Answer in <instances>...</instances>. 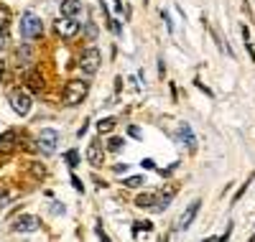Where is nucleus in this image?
Segmentation results:
<instances>
[{"label": "nucleus", "instance_id": "f257e3e1", "mask_svg": "<svg viewBox=\"0 0 255 242\" xmlns=\"http://www.w3.org/2000/svg\"><path fill=\"white\" fill-rule=\"evenodd\" d=\"M90 92V84L82 82V79H72L67 82V87H64V105L67 107H77L84 102V97H87Z\"/></svg>", "mask_w": 255, "mask_h": 242}, {"label": "nucleus", "instance_id": "f03ea898", "mask_svg": "<svg viewBox=\"0 0 255 242\" xmlns=\"http://www.w3.org/2000/svg\"><path fill=\"white\" fill-rule=\"evenodd\" d=\"M20 33H23V38H38L41 33H44V26H41V18L36 13H23V18H20Z\"/></svg>", "mask_w": 255, "mask_h": 242}, {"label": "nucleus", "instance_id": "7ed1b4c3", "mask_svg": "<svg viewBox=\"0 0 255 242\" xmlns=\"http://www.w3.org/2000/svg\"><path fill=\"white\" fill-rule=\"evenodd\" d=\"M54 31H56L61 38H74V36L79 33V23H77V18L61 15L59 20H54Z\"/></svg>", "mask_w": 255, "mask_h": 242}, {"label": "nucleus", "instance_id": "20e7f679", "mask_svg": "<svg viewBox=\"0 0 255 242\" xmlns=\"http://www.w3.org/2000/svg\"><path fill=\"white\" fill-rule=\"evenodd\" d=\"M100 51L97 49H84V54H82V59H79V69L84 72V74H95L97 69H100Z\"/></svg>", "mask_w": 255, "mask_h": 242}, {"label": "nucleus", "instance_id": "39448f33", "mask_svg": "<svg viewBox=\"0 0 255 242\" xmlns=\"http://www.w3.org/2000/svg\"><path fill=\"white\" fill-rule=\"evenodd\" d=\"M56 143H59V133L56 130H41L38 133V140H36V145H38V150L41 153H46V156H51V153L56 150Z\"/></svg>", "mask_w": 255, "mask_h": 242}, {"label": "nucleus", "instance_id": "423d86ee", "mask_svg": "<svg viewBox=\"0 0 255 242\" xmlns=\"http://www.w3.org/2000/svg\"><path fill=\"white\" fill-rule=\"evenodd\" d=\"M10 107L15 110V115H20V118H26L28 113H31V95L28 92H13L10 95Z\"/></svg>", "mask_w": 255, "mask_h": 242}, {"label": "nucleus", "instance_id": "0eeeda50", "mask_svg": "<svg viewBox=\"0 0 255 242\" xmlns=\"http://www.w3.org/2000/svg\"><path fill=\"white\" fill-rule=\"evenodd\" d=\"M38 227H41V222L33 214H20L13 219V232H36Z\"/></svg>", "mask_w": 255, "mask_h": 242}, {"label": "nucleus", "instance_id": "6e6552de", "mask_svg": "<svg viewBox=\"0 0 255 242\" xmlns=\"http://www.w3.org/2000/svg\"><path fill=\"white\" fill-rule=\"evenodd\" d=\"M199 207H202V202L197 199V202H191L181 214H179V219H176V230H186L191 222H194V217H197V212H199Z\"/></svg>", "mask_w": 255, "mask_h": 242}, {"label": "nucleus", "instance_id": "1a4fd4ad", "mask_svg": "<svg viewBox=\"0 0 255 242\" xmlns=\"http://www.w3.org/2000/svg\"><path fill=\"white\" fill-rule=\"evenodd\" d=\"M176 138L189 148V150H197V135L191 133V125H186V122H181L179 127H176Z\"/></svg>", "mask_w": 255, "mask_h": 242}, {"label": "nucleus", "instance_id": "9d476101", "mask_svg": "<svg viewBox=\"0 0 255 242\" xmlns=\"http://www.w3.org/2000/svg\"><path fill=\"white\" fill-rule=\"evenodd\" d=\"M87 161H90V166H95V168L102 166V161H105V150H102L100 143H92V145L87 148Z\"/></svg>", "mask_w": 255, "mask_h": 242}, {"label": "nucleus", "instance_id": "9b49d317", "mask_svg": "<svg viewBox=\"0 0 255 242\" xmlns=\"http://www.w3.org/2000/svg\"><path fill=\"white\" fill-rule=\"evenodd\" d=\"M61 15L79 18L82 15V3H79V0H61Z\"/></svg>", "mask_w": 255, "mask_h": 242}, {"label": "nucleus", "instance_id": "f8f14e48", "mask_svg": "<svg viewBox=\"0 0 255 242\" xmlns=\"http://www.w3.org/2000/svg\"><path fill=\"white\" fill-rule=\"evenodd\" d=\"M18 143V135H15V130H5L3 135H0V153H10Z\"/></svg>", "mask_w": 255, "mask_h": 242}, {"label": "nucleus", "instance_id": "ddd939ff", "mask_svg": "<svg viewBox=\"0 0 255 242\" xmlns=\"http://www.w3.org/2000/svg\"><path fill=\"white\" fill-rule=\"evenodd\" d=\"M26 87L31 92H41V90H44V77H41L38 72H28L26 74Z\"/></svg>", "mask_w": 255, "mask_h": 242}, {"label": "nucleus", "instance_id": "4468645a", "mask_svg": "<svg viewBox=\"0 0 255 242\" xmlns=\"http://www.w3.org/2000/svg\"><path fill=\"white\" fill-rule=\"evenodd\" d=\"M156 199H158L156 194H140V196H135V207H140V209H156Z\"/></svg>", "mask_w": 255, "mask_h": 242}, {"label": "nucleus", "instance_id": "2eb2a0df", "mask_svg": "<svg viewBox=\"0 0 255 242\" xmlns=\"http://www.w3.org/2000/svg\"><path fill=\"white\" fill-rule=\"evenodd\" d=\"M118 122H115V118H102L100 122H97V133H110V130L115 127Z\"/></svg>", "mask_w": 255, "mask_h": 242}, {"label": "nucleus", "instance_id": "dca6fc26", "mask_svg": "<svg viewBox=\"0 0 255 242\" xmlns=\"http://www.w3.org/2000/svg\"><path fill=\"white\" fill-rule=\"evenodd\" d=\"M153 230V225L151 222H145V219H143V222H135L133 225V235H140V232H151Z\"/></svg>", "mask_w": 255, "mask_h": 242}, {"label": "nucleus", "instance_id": "f3484780", "mask_svg": "<svg viewBox=\"0 0 255 242\" xmlns=\"http://www.w3.org/2000/svg\"><path fill=\"white\" fill-rule=\"evenodd\" d=\"M10 23V10L5 5H0V28H5Z\"/></svg>", "mask_w": 255, "mask_h": 242}, {"label": "nucleus", "instance_id": "a211bd4d", "mask_svg": "<svg viewBox=\"0 0 255 242\" xmlns=\"http://www.w3.org/2000/svg\"><path fill=\"white\" fill-rule=\"evenodd\" d=\"M240 31H243V41H245V46H248V51H250V59L255 61V49H253V43H250V33H248V28H245V26H243Z\"/></svg>", "mask_w": 255, "mask_h": 242}, {"label": "nucleus", "instance_id": "6ab92c4d", "mask_svg": "<svg viewBox=\"0 0 255 242\" xmlns=\"http://www.w3.org/2000/svg\"><path fill=\"white\" fill-rule=\"evenodd\" d=\"M108 150L120 153V150H123V138H110V140H108Z\"/></svg>", "mask_w": 255, "mask_h": 242}, {"label": "nucleus", "instance_id": "aec40b11", "mask_svg": "<svg viewBox=\"0 0 255 242\" xmlns=\"http://www.w3.org/2000/svg\"><path fill=\"white\" fill-rule=\"evenodd\" d=\"M143 184V176H133V179H125V186H130V189H135V186H140Z\"/></svg>", "mask_w": 255, "mask_h": 242}, {"label": "nucleus", "instance_id": "412c9836", "mask_svg": "<svg viewBox=\"0 0 255 242\" xmlns=\"http://www.w3.org/2000/svg\"><path fill=\"white\" fill-rule=\"evenodd\" d=\"M67 163H69V166H77V163H79V153H77V150H69V153H67Z\"/></svg>", "mask_w": 255, "mask_h": 242}, {"label": "nucleus", "instance_id": "4be33fe9", "mask_svg": "<svg viewBox=\"0 0 255 242\" xmlns=\"http://www.w3.org/2000/svg\"><path fill=\"white\" fill-rule=\"evenodd\" d=\"M72 186H74V189H77V191H79V194H82V191H84V186H82V181H79V179H77V176H72Z\"/></svg>", "mask_w": 255, "mask_h": 242}, {"label": "nucleus", "instance_id": "5701e85b", "mask_svg": "<svg viewBox=\"0 0 255 242\" xmlns=\"http://www.w3.org/2000/svg\"><path fill=\"white\" fill-rule=\"evenodd\" d=\"M130 135H133V138H140V127L133 125V127H130Z\"/></svg>", "mask_w": 255, "mask_h": 242}, {"label": "nucleus", "instance_id": "b1692460", "mask_svg": "<svg viewBox=\"0 0 255 242\" xmlns=\"http://www.w3.org/2000/svg\"><path fill=\"white\" fill-rule=\"evenodd\" d=\"M97 237H100V240H108V235H105L102 227H100V222H97Z\"/></svg>", "mask_w": 255, "mask_h": 242}, {"label": "nucleus", "instance_id": "393cba45", "mask_svg": "<svg viewBox=\"0 0 255 242\" xmlns=\"http://www.w3.org/2000/svg\"><path fill=\"white\" fill-rule=\"evenodd\" d=\"M113 168H115V173H123L128 166H125V163H118V166H113Z\"/></svg>", "mask_w": 255, "mask_h": 242}, {"label": "nucleus", "instance_id": "a878e982", "mask_svg": "<svg viewBox=\"0 0 255 242\" xmlns=\"http://www.w3.org/2000/svg\"><path fill=\"white\" fill-rule=\"evenodd\" d=\"M3 43H5V38H3V28H0V49H3Z\"/></svg>", "mask_w": 255, "mask_h": 242}]
</instances>
